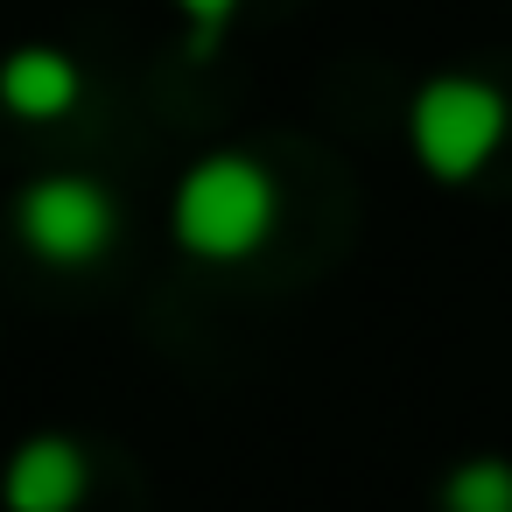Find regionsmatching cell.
<instances>
[{
    "instance_id": "cell-1",
    "label": "cell",
    "mask_w": 512,
    "mask_h": 512,
    "mask_svg": "<svg viewBox=\"0 0 512 512\" xmlns=\"http://www.w3.org/2000/svg\"><path fill=\"white\" fill-rule=\"evenodd\" d=\"M274 232V176L253 155H211L176 190V239L204 260H239Z\"/></svg>"
},
{
    "instance_id": "cell-2",
    "label": "cell",
    "mask_w": 512,
    "mask_h": 512,
    "mask_svg": "<svg viewBox=\"0 0 512 512\" xmlns=\"http://www.w3.org/2000/svg\"><path fill=\"white\" fill-rule=\"evenodd\" d=\"M407 134H414V155L442 183H463L505 141V99L477 78H435V85H421V99L407 113Z\"/></svg>"
},
{
    "instance_id": "cell-3",
    "label": "cell",
    "mask_w": 512,
    "mask_h": 512,
    "mask_svg": "<svg viewBox=\"0 0 512 512\" xmlns=\"http://www.w3.org/2000/svg\"><path fill=\"white\" fill-rule=\"evenodd\" d=\"M15 225H22L29 253H43V260H57V267H85V260H99V253L113 246L120 211H113V197H106L99 183H85V176H43V183L22 190Z\"/></svg>"
},
{
    "instance_id": "cell-4",
    "label": "cell",
    "mask_w": 512,
    "mask_h": 512,
    "mask_svg": "<svg viewBox=\"0 0 512 512\" xmlns=\"http://www.w3.org/2000/svg\"><path fill=\"white\" fill-rule=\"evenodd\" d=\"M85 498V456L64 435H29L8 463V512H71Z\"/></svg>"
},
{
    "instance_id": "cell-5",
    "label": "cell",
    "mask_w": 512,
    "mask_h": 512,
    "mask_svg": "<svg viewBox=\"0 0 512 512\" xmlns=\"http://www.w3.org/2000/svg\"><path fill=\"white\" fill-rule=\"evenodd\" d=\"M0 106L22 120H64L78 106V64L64 50H15L0 64Z\"/></svg>"
},
{
    "instance_id": "cell-6",
    "label": "cell",
    "mask_w": 512,
    "mask_h": 512,
    "mask_svg": "<svg viewBox=\"0 0 512 512\" xmlns=\"http://www.w3.org/2000/svg\"><path fill=\"white\" fill-rule=\"evenodd\" d=\"M442 512H512V470L505 463H463L442 484Z\"/></svg>"
},
{
    "instance_id": "cell-7",
    "label": "cell",
    "mask_w": 512,
    "mask_h": 512,
    "mask_svg": "<svg viewBox=\"0 0 512 512\" xmlns=\"http://www.w3.org/2000/svg\"><path fill=\"white\" fill-rule=\"evenodd\" d=\"M239 8V0H183V15L197 22V50H211V36H218V22Z\"/></svg>"
}]
</instances>
